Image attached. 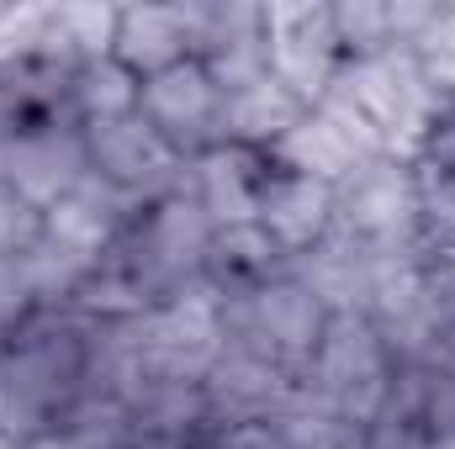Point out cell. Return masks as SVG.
Returning a JSON list of instances; mask_svg holds the SVG:
<instances>
[{
    "instance_id": "4316f807",
    "label": "cell",
    "mask_w": 455,
    "mask_h": 449,
    "mask_svg": "<svg viewBox=\"0 0 455 449\" xmlns=\"http://www.w3.org/2000/svg\"><path fill=\"white\" fill-rule=\"evenodd\" d=\"M408 59L419 64L424 85L451 106V96H455V0H440V16L424 27V37L408 48Z\"/></svg>"
},
{
    "instance_id": "ab89813d",
    "label": "cell",
    "mask_w": 455,
    "mask_h": 449,
    "mask_svg": "<svg viewBox=\"0 0 455 449\" xmlns=\"http://www.w3.org/2000/svg\"><path fill=\"white\" fill-rule=\"evenodd\" d=\"M451 434H455V423H451Z\"/></svg>"
},
{
    "instance_id": "603a6c76",
    "label": "cell",
    "mask_w": 455,
    "mask_h": 449,
    "mask_svg": "<svg viewBox=\"0 0 455 449\" xmlns=\"http://www.w3.org/2000/svg\"><path fill=\"white\" fill-rule=\"evenodd\" d=\"M270 429H275V445L281 449H360L365 445V429H360V423H349V418L334 413L329 402L307 397L302 386H297V397L270 418Z\"/></svg>"
},
{
    "instance_id": "8d00e7d4",
    "label": "cell",
    "mask_w": 455,
    "mask_h": 449,
    "mask_svg": "<svg viewBox=\"0 0 455 449\" xmlns=\"http://www.w3.org/2000/svg\"><path fill=\"white\" fill-rule=\"evenodd\" d=\"M440 365H445V370L455 375V323L445 328V334H440Z\"/></svg>"
},
{
    "instance_id": "52a82bcc",
    "label": "cell",
    "mask_w": 455,
    "mask_h": 449,
    "mask_svg": "<svg viewBox=\"0 0 455 449\" xmlns=\"http://www.w3.org/2000/svg\"><path fill=\"white\" fill-rule=\"evenodd\" d=\"M132 338L143 354V375L148 381H180V386H202L228 349L218 296L207 291V280L148 307L143 318H132Z\"/></svg>"
},
{
    "instance_id": "e0dca14e",
    "label": "cell",
    "mask_w": 455,
    "mask_h": 449,
    "mask_svg": "<svg viewBox=\"0 0 455 449\" xmlns=\"http://www.w3.org/2000/svg\"><path fill=\"white\" fill-rule=\"evenodd\" d=\"M132 212H138V207H132L127 196H116L107 180L85 175L64 201H53V207L43 212V232H48L53 243H64V248L85 254V259H107L116 248V238L127 232Z\"/></svg>"
},
{
    "instance_id": "f35d334b",
    "label": "cell",
    "mask_w": 455,
    "mask_h": 449,
    "mask_svg": "<svg viewBox=\"0 0 455 449\" xmlns=\"http://www.w3.org/2000/svg\"><path fill=\"white\" fill-rule=\"evenodd\" d=\"M0 11H5V0H0Z\"/></svg>"
},
{
    "instance_id": "277c9868",
    "label": "cell",
    "mask_w": 455,
    "mask_h": 449,
    "mask_svg": "<svg viewBox=\"0 0 455 449\" xmlns=\"http://www.w3.org/2000/svg\"><path fill=\"white\" fill-rule=\"evenodd\" d=\"M218 318H223V343L228 349H243V354H259L281 370H291L302 381L318 338L329 328V307L286 270L275 280H265L259 291L249 296H233V302H218Z\"/></svg>"
},
{
    "instance_id": "cb8c5ba5",
    "label": "cell",
    "mask_w": 455,
    "mask_h": 449,
    "mask_svg": "<svg viewBox=\"0 0 455 449\" xmlns=\"http://www.w3.org/2000/svg\"><path fill=\"white\" fill-rule=\"evenodd\" d=\"M138 96H143V80H138L127 64H116L112 53L75 69V122H80V127L132 116L138 112Z\"/></svg>"
},
{
    "instance_id": "ffe728a7",
    "label": "cell",
    "mask_w": 455,
    "mask_h": 449,
    "mask_svg": "<svg viewBox=\"0 0 455 449\" xmlns=\"http://www.w3.org/2000/svg\"><path fill=\"white\" fill-rule=\"evenodd\" d=\"M302 101L275 80V75H259L238 91H223V143H243V148H259L270 154L297 122H302Z\"/></svg>"
},
{
    "instance_id": "7a4b0ae2",
    "label": "cell",
    "mask_w": 455,
    "mask_h": 449,
    "mask_svg": "<svg viewBox=\"0 0 455 449\" xmlns=\"http://www.w3.org/2000/svg\"><path fill=\"white\" fill-rule=\"evenodd\" d=\"M212 232H218V227L207 223L202 201H196V196L186 191V180H180L170 196H159V201H148V207L132 212V223L116 238L112 254L138 275V286H143V291L154 296V307H159V302H170V296L202 286V264H207Z\"/></svg>"
},
{
    "instance_id": "30bf717a",
    "label": "cell",
    "mask_w": 455,
    "mask_h": 449,
    "mask_svg": "<svg viewBox=\"0 0 455 449\" xmlns=\"http://www.w3.org/2000/svg\"><path fill=\"white\" fill-rule=\"evenodd\" d=\"M85 154H91V175L107 180L116 196H127L132 207H148V201L170 196L186 180V159L138 112L85 127Z\"/></svg>"
},
{
    "instance_id": "1f68e13d",
    "label": "cell",
    "mask_w": 455,
    "mask_h": 449,
    "mask_svg": "<svg viewBox=\"0 0 455 449\" xmlns=\"http://www.w3.org/2000/svg\"><path fill=\"white\" fill-rule=\"evenodd\" d=\"M419 264H424V302L445 334L455 323V254H419Z\"/></svg>"
},
{
    "instance_id": "8992f818",
    "label": "cell",
    "mask_w": 455,
    "mask_h": 449,
    "mask_svg": "<svg viewBox=\"0 0 455 449\" xmlns=\"http://www.w3.org/2000/svg\"><path fill=\"white\" fill-rule=\"evenodd\" d=\"M334 232L371 254H403L419 243V169L413 159L376 154L334 185Z\"/></svg>"
},
{
    "instance_id": "e575fe53",
    "label": "cell",
    "mask_w": 455,
    "mask_h": 449,
    "mask_svg": "<svg viewBox=\"0 0 455 449\" xmlns=\"http://www.w3.org/2000/svg\"><path fill=\"white\" fill-rule=\"evenodd\" d=\"M413 164H419V175H429L445 191H455V122H440V132L424 143V154Z\"/></svg>"
},
{
    "instance_id": "2e32d148",
    "label": "cell",
    "mask_w": 455,
    "mask_h": 449,
    "mask_svg": "<svg viewBox=\"0 0 455 449\" xmlns=\"http://www.w3.org/2000/svg\"><path fill=\"white\" fill-rule=\"evenodd\" d=\"M259 227L275 238L286 259H302L334 232V185L270 164V180L259 191Z\"/></svg>"
},
{
    "instance_id": "d590c367",
    "label": "cell",
    "mask_w": 455,
    "mask_h": 449,
    "mask_svg": "<svg viewBox=\"0 0 455 449\" xmlns=\"http://www.w3.org/2000/svg\"><path fill=\"white\" fill-rule=\"evenodd\" d=\"M16 449H101L91 445V439H80V434H64V429H53V434H43V439H27V445Z\"/></svg>"
},
{
    "instance_id": "836d02e7",
    "label": "cell",
    "mask_w": 455,
    "mask_h": 449,
    "mask_svg": "<svg viewBox=\"0 0 455 449\" xmlns=\"http://www.w3.org/2000/svg\"><path fill=\"white\" fill-rule=\"evenodd\" d=\"M445 434H429V429H413V423H397V418H376L365 429V445L360 449H440Z\"/></svg>"
},
{
    "instance_id": "484cf974",
    "label": "cell",
    "mask_w": 455,
    "mask_h": 449,
    "mask_svg": "<svg viewBox=\"0 0 455 449\" xmlns=\"http://www.w3.org/2000/svg\"><path fill=\"white\" fill-rule=\"evenodd\" d=\"M334 32H339L344 59H376L397 48L387 0H334Z\"/></svg>"
},
{
    "instance_id": "5bb4252c",
    "label": "cell",
    "mask_w": 455,
    "mask_h": 449,
    "mask_svg": "<svg viewBox=\"0 0 455 449\" xmlns=\"http://www.w3.org/2000/svg\"><path fill=\"white\" fill-rule=\"evenodd\" d=\"M202 397H207L212 423H270L297 397V375L259 354L223 349V359L202 381Z\"/></svg>"
},
{
    "instance_id": "9c48e42d",
    "label": "cell",
    "mask_w": 455,
    "mask_h": 449,
    "mask_svg": "<svg viewBox=\"0 0 455 449\" xmlns=\"http://www.w3.org/2000/svg\"><path fill=\"white\" fill-rule=\"evenodd\" d=\"M376 154H387V148L371 132V122L355 112L339 91H329L318 106H307L302 122L270 148V164L291 169V175H307V180H323V185H339L344 175H355Z\"/></svg>"
},
{
    "instance_id": "8fae6325",
    "label": "cell",
    "mask_w": 455,
    "mask_h": 449,
    "mask_svg": "<svg viewBox=\"0 0 455 449\" xmlns=\"http://www.w3.org/2000/svg\"><path fill=\"white\" fill-rule=\"evenodd\" d=\"M138 116L191 164L196 154L223 143V91L212 85V75L202 69V59H186L154 80H143Z\"/></svg>"
},
{
    "instance_id": "f546056e",
    "label": "cell",
    "mask_w": 455,
    "mask_h": 449,
    "mask_svg": "<svg viewBox=\"0 0 455 449\" xmlns=\"http://www.w3.org/2000/svg\"><path fill=\"white\" fill-rule=\"evenodd\" d=\"M37 312H43V302H37L32 280H27L21 254H0V338H11L16 328H27Z\"/></svg>"
},
{
    "instance_id": "4dcf8cb0",
    "label": "cell",
    "mask_w": 455,
    "mask_h": 449,
    "mask_svg": "<svg viewBox=\"0 0 455 449\" xmlns=\"http://www.w3.org/2000/svg\"><path fill=\"white\" fill-rule=\"evenodd\" d=\"M37 238H43V217L11 185H0V254H27Z\"/></svg>"
},
{
    "instance_id": "9a60e30c",
    "label": "cell",
    "mask_w": 455,
    "mask_h": 449,
    "mask_svg": "<svg viewBox=\"0 0 455 449\" xmlns=\"http://www.w3.org/2000/svg\"><path fill=\"white\" fill-rule=\"evenodd\" d=\"M112 59L127 64L138 80H154V75L196 59L191 0H170V5H116Z\"/></svg>"
},
{
    "instance_id": "f1b7e54d",
    "label": "cell",
    "mask_w": 455,
    "mask_h": 449,
    "mask_svg": "<svg viewBox=\"0 0 455 449\" xmlns=\"http://www.w3.org/2000/svg\"><path fill=\"white\" fill-rule=\"evenodd\" d=\"M419 169V164H413ZM419 254H455V191L419 175Z\"/></svg>"
},
{
    "instance_id": "d6986e66",
    "label": "cell",
    "mask_w": 455,
    "mask_h": 449,
    "mask_svg": "<svg viewBox=\"0 0 455 449\" xmlns=\"http://www.w3.org/2000/svg\"><path fill=\"white\" fill-rule=\"evenodd\" d=\"M286 270H291V259L275 248V238L259 223H243V227H218L212 232L202 280H207V291L218 302H233V296H249V291H259L265 280H275Z\"/></svg>"
},
{
    "instance_id": "5b68a950",
    "label": "cell",
    "mask_w": 455,
    "mask_h": 449,
    "mask_svg": "<svg viewBox=\"0 0 455 449\" xmlns=\"http://www.w3.org/2000/svg\"><path fill=\"white\" fill-rule=\"evenodd\" d=\"M392 381H397V365H392L381 334H376L360 312H334L297 386H302L307 397L329 402L334 413H344L349 423L371 429V423L387 413Z\"/></svg>"
},
{
    "instance_id": "ac0fdd59",
    "label": "cell",
    "mask_w": 455,
    "mask_h": 449,
    "mask_svg": "<svg viewBox=\"0 0 455 449\" xmlns=\"http://www.w3.org/2000/svg\"><path fill=\"white\" fill-rule=\"evenodd\" d=\"M212 429L202 386L180 381H148L138 402L127 407V445L122 449H191Z\"/></svg>"
},
{
    "instance_id": "7402d4cb",
    "label": "cell",
    "mask_w": 455,
    "mask_h": 449,
    "mask_svg": "<svg viewBox=\"0 0 455 449\" xmlns=\"http://www.w3.org/2000/svg\"><path fill=\"white\" fill-rule=\"evenodd\" d=\"M116 43V5L96 0H53L48 5V37H43V59L80 69L91 59H107Z\"/></svg>"
},
{
    "instance_id": "7c38bea8",
    "label": "cell",
    "mask_w": 455,
    "mask_h": 449,
    "mask_svg": "<svg viewBox=\"0 0 455 449\" xmlns=\"http://www.w3.org/2000/svg\"><path fill=\"white\" fill-rule=\"evenodd\" d=\"M85 175H91V154H85V127L80 122L5 132V180L37 217L53 201H64Z\"/></svg>"
},
{
    "instance_id": "83f0119b",
    "label": "cell",
    "mask_w": 455,
    "mask_h": 449,
    "mask_svg": "<svg viewBox=\"0 0 455 449\" xmlns=\"http://www.w3.org/2000/svg\"><path fill=\"white\" fill-rule=\"evenodd\" d=\"M48 5H53V0H21V5L5 0V11H0V75H11V69L43 59Z\"/></svg>"
},
{
    "instance_id": "74e56055",
    "label": "cell",
    "mask_w": 455,
    "mask_h": 449,
    "mask_svg": "<svg viewBox=\"0 0 455 449\" xmlns=\"http://www.w3.org/2000/svg\"><path fill=\"white\" fill-rule=\"evenodd\" d=\"M445 122H455V96H451V106H445Z\"/></svg>"
},
{
    "instance_id": "6da1fadb",
    "label": "cell",
    "mask_w": 455,
    "mask_h": 449,
    "mask_svg": "<svg viewBox=\"0 0 455 449\" xmlns=\"http://www.w3.org/2000/svg\"><path fill=\"white\" fill-rule=\"evenodd\" d=\"M91 318L75 307H43L27 328L0 343V439L16 449L64 423L85 386Z\"/></svg>"
},
{
    "instance_id": "3957f363",
    "label": "cell",
    "mask_w": 455,
    "mask_h": 449,
    "mask_svg": "<svg viewBox=\"0 0 455 449\" xmlns=\"http://www.w3.org/2000/svg\"><path fill=\"white\" fill-rule=\"evenodd\" d=\"M334 91L371 122V132L381 138V148L397 154V159H419L424 143L445 122V101L424 85L419 64L403 48L376 53V59H344Z\"/></svg>"
},
{
    "instance_id": "4fadbf2b",
    "label": "cell",
    "mask_w": 455,
    "mask_h": 449,
    "mask_svg": "<svg viewBox=\"0 0 455 449\" xmlns=\"http://www.w3.org/2000/svg\"><path fill=\"white\" fill-rule=\"evenodd\" d=\"M270 180V154L243 148V143H218L186 164V191L202 201L212 227H243L259 223V191Z\"/></svg>"
},
{
    "instance_id": "d6a6232c",
    "label": "cell",
    "mask_w": 455,
    "mask_h": 449,
    "mask_svg": "<svg viewBox=\"0 0 455 449\" xmlns=\"http://www.w3.org/2000/svg\"><path fill=\"white\" fill-rule=\"evenodd\" d=\"M191 449H281L270 423H212Z\"/></svg>"
},
{
    "instance_id": "ba28073f",
    "label": "cell",
    "mask_w": 455,
    "mask_h": 449,
    "mask_svg": "<svg viewBox=\"0 0 455 449\" xmlns=\"http://www.w3.org/2000/svg\"><path fill=\"white\" fill-rule=\"evenodd\" d=\"M265 64L302 101L318 106L344 69L329 0H265Z\"/></svg>"
},
{
    "instance_id": "44dd1931",
    "label": "cell",
    "mask_w": 455,
    "mask_h": 449,
    "mask_svg": "<svg viewBox=\"0 0 455 449\" xmlns=\"http://www.w3.org/2000/svg\"><path fill=\"white\" fill-rule=\"evenodd\" d=\"M371 270H376V254L360 248V243L344 238V232H329L318 248H307L302 259H291V275H297L329 312H360V307H365Z\"/></svg>"
},
{
    "instance_id": "d4e9b609",
    "label": "cell",
    "mask_w": 455,
    "mask_h": 449,
    "mask_svg": "<svg viewBox=\"0 0 455 449\" xmlns=\"http://www.w3.org/2000/svg\"><path fill=\"white\" fill-rule=\"evenodd\" d=\"M21 264H27V280H32V291H37V302H43V307H69V302L80 296L85 275L96 270V259H85V254H75V248L53 243L48 232L21 254Z\"/></svg>"
}]
</instances>
